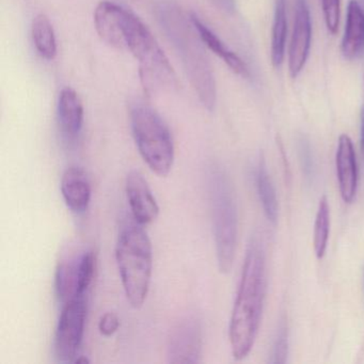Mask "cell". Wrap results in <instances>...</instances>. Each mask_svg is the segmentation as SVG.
I'll list each match as a JSON object with an SVG mask.
<instances>
[{"mask_svg":"<svg viewBox=\"0 0 364 364\" xmlns=\"http://www.w3.org/2000/svg\"><path fill=\"white\" fill-rule=\"evenodd\" d=\"M159 20L182 58L187 75L204 107L213 110L216 105V82L210 60L202 48L201 39L193 23L172 6H161Z\"/></svg>","mask_w":364,"mask_h":364,"instance_id":"7a4b0ae2","label":"cell"},{"mask_svg":"<svg viewBox=\"0 0 364 364\" xmlns=\"http://www.w3.org/2000/svg\"><path fill=\"white\" fill-rule=\"evenodd\" d=\"M312 41V22L306 0H296L293 35L289 50V70L297 78L306 65Z\"/></svg>","mask_w":364,"mask_h":364,"instance_id":"ba28073f","label":"cell"},{"mask_svg":"<svg viewBox=\"0 0 364 364\" xmlns=\"http://www.w3.org/2000/svg\"><path fill=\"white\" fill-rule=\"evenodd\" d=\"M266 294V257L263 242L253 235L242 266V278L230 319L229 340L232 355L242 360L257 340Z\"/></svg>","mask_w":364,"mask_h":364,"instance_id":"6da1fadb","label":"cell"},{"mask_svg":"<svg viewBox=\"0 0 364 364\" xmlns=\"http://www.w3.org/2000/svg\"><path fill=\"white\" fill-rule=\"evenodd\" d=\"M61 193L68 208L82 214L88 210L91 201V185L82 168H68L61 178Z\"/></svg>","mask_w":364,"mask_h":364,"instance_id":"7c38bea8","label":"cell"},{"mask_svg":"<svg viewBox=\"0 0 364 364\" xmlns=\"http://www.w3.org/2000/svg\"><path fill=\"white\" fill-rule=\"evenodd\" d=\"M191 21L193 23V27L197 31L198 35H199L200 39H201L202 43L212 50L215 55L219 57L223 63L237 75L242 76L244 78H248L250 76L249 73L248 67L246 63H244L242 58L233 50H230L223 41L220 38L213 33L199 18L197 14H191Z\"/></svg>","mask_w":364,"mask_h":364,"instance_id":"9a60e30c","label":"cell"},{"mask_svg":"<svg viewBox=\"0 0 364 364\" xmlns=\"http://www.w3.org/2000/svg\"><path fill=\"white\" fill-rule=\"evenodd\" d=\"M287 0H276L270 48V57L274 68H280L284 60L287 35Z\"/></svg>","mask_w":364,"mask_h":364,"instance_id":"e0dca14e","label":"cell"},{"mask_svg":"<svg viewBox=\"0 0 364 364\" xmlns=\"http://www.w3.org/2000/svg\"><path fill=\"white\" fill-rule=\"evenodd\" d=\"M125 191L132 214L138 225H146L156 220L159 206L141 172L133 170L127 174Z\"/></svg>","mask_w":364,"mask_h":364,"instance_id":"9c48e42d","label":"cell"},{"mask_svg":"<svg viewBox=\"0 0 364 364\" xmlns=\"http://www.w3.org/2000/svg\"><path fill=\"white\" fill-rule=\"evenodd\" d=\"M215 3L225 12H233L235 9V0H215Z\"/></svg>","mask_w":364,"mask_h":364,"instance_id":"484cf974","label":"cell"},{"mask_svg":"<svg viewBox=\"0 0 364 364\" xmlns=\"http://www.w3.org/2000/svg\"><path fill=\"white\" fill-rule=\"evenodd\" d=\"M289 355V332L284 323L279 326L277 338L272 349V363L284 364Z\"/></svg>","mask_w":364,"mask_h":364,"instance_id":"603a6c76","label":"cell"},{"mask_svg":"<svg viewBox=\"0 0 364 364\" xmlns=\"http://www.w3.org/2000/svg\"><path fill=\"white\" fill-rule=\"evenodd\" d=\"M31 37L38 54L46 60H54L57 56V41L54 27L46 14H38L31 25Z\"/></svg>","mask_w":364,"mask_h":364,"instance_id":"2e32d148","label":"cell"},{"mask_svg":"<svg viewBox=\"0 0 364 364\" xmlns=\"http://www.w3.org/2000/svg\"><path fill=\"white\" fill-rule=\"evenodd\" d=\"M330 233V208L328 199L323 196L319 200L316 217H315L314 235H313V245L316 257L318 259L325 257L327 251L328 240Z\"/></svg>","mask_w":364,"mask_h":364,"instance_id":"d6986e66","label":"cell"},{"mask_svg":"<svg viewBox=\"0 0 364 364\" xmlns=\"http://www.w3.org/2000/svg\"><path fill=\"white\" fill-rule=\"evenodd\" d=\"M59 127L68 140H75L84 125V104L74 89L61 90L57 106Z\"/></svg>","mask_w":364,"mask_h":364,"instance_id":"4fadbf2b","label":"cell"},{"mask_svg":"<svg viewBox=\"0 0 364 364\" xmlns=\"http://www.w3.org/2000/svg\"><path fill=\"white\" fill-rule=\"evenodd\" d=\"M129 10L112 1H101L95 12L97 35L108 46L125 50V22Z\"/></svg>","mask_w":364,"mask_h":364,"instance_id":"30bf717a","label":"cell"},{"mask_svg":"<svg viewBox=\"0 0 364 364\" xmlns=\"http://www.w3.org/2000/svg\"><path fill=\"white\" fill-rule=\"evenodd\" d=\"M131 125L144 163L155 174L166 178L174 163V142L169 127L156 110L144 104L132 108Z\"/></svg>","mask_w":364,"mask_h":364,"instance_id":"5b68a950","label":"cell"},{"mask_svg":"<svg viewBox=\"0 0 364 364\" xmlns=\"http://www.w3.org/2000/svg\"><path fill=\"white\" fill-rule=\"evenodd\" d=\"M120 326L118 316L114 313L108 312L102 316L99 323V330L104 336H112L116 333Z\"/></svg>","mask_w":364,"mask_h":364,"instance_id":"d4e9b609","label":"cell"},{"mask_svg":"<svg viewBox=\"0 0 364 364\" xmlns=\"http://www.w3.org/2000/svg\"><path fill=\"white\" fill-rule=\"evenodd\" d=\"M208 189L217 264L221 274H228L232 269L235 259L237 208L227 172L217 164H213L208 168Z\"/></svg>","mask_w":364,"mask_h":364,"instance_id":"277c9868","label":"cell"},{"mask_svg":"<svg viewBox=\"0 0 364 364\" xmlns=\"http://www.w3.org/2000/svg\"><path fill=\"white\" fill-rule=\"evenodd\" d=\"M78 263L80 259L61 263L56 272V291L63 301L73 298L77 289Z\"/></svg>","mask_w":364,"mask_h":364,"instance_id":"ffe728a7","label":"cell"},{"mask_svg":"<svg viewBox=\"0 0 364 364\" xmlns=\"http://www.w3.org/2000/svg\"><path fill=\"white\" fill-rule=\"evenodd\" d=\"M255 182H257V195L263 206L264 214L270 223L276 225L278 219V200H277L276 191L263 157L259 159L257 165Z\"/></svg>","mask_w":364,"mask_h":364,"instance_id":"ac0fdd59","label":"cell"},{"mask_svg":"<svg viewBox=\"0 0 364 364\" xmlns=\"http://www.w3.org/2000/svg\"><path fill=\"white\" fill-rule=\"evenodd\" d=\"M87 310V294L74 296L65 302L55 336V351L60 361H73L77 355L84 338Z\"/></svg>","mask_w":364,"mask_h":364,"instance_id":"8992f818","label":"cell"},{"mask_svg":"<svg viewBox=\"0 0 364 364\" xmlns=\"http://www.w3.org/2000/svg\"><path fill=\"white\" fill-rule=\"evenodd\" d=\"M136 1H137V0H136Z\"/></svg>","mask_w":364,"mask_h":364,"instance_id":"83f0119b","label":"cell"},{"mask_svg":"<svg viewBox=\"0 0 364 364\" xmlns=\"http://www.w3.org/2000/svg\"><path fill=\"white\" fill-rule=\"evenodd\" d=\"M326 27L331 35L338 31L341 18V0H321Z\"/></svg>","mask_w":364,"mask_h":364,"instance_id":"7402d4cb","label":"cell"},{"mask_svg":"<svg viewBox=\"0 0 364 364\" xmlns=\"http://www.w3.org/2000/svg\"><path fill=\"white\" fill-rule=\"evenodd\" d=\"M299 156L304 176L306 180H312L315 176V163L312 150L306 140L301 139L299 141Z\"/></svg>","mask_w":364,"mask_h":364,"instance_id":"cb8c5ba5","label":"cell"},{"mask_svg":"<svg viewBox=\"0 0 364 364\" xmlns=\"http://www.w3.org/2000/svg\"><path fill=\"white\" fill-rule=\"evenodd\" d=\"M95 262L97 261L93 251H87L80 257L76 295H84L88 291L95 276Z\"/></svg>","mask_w":364,"mask_h":364,"instance_id":"44dd1931","label":"cell"},{"mask_svg":"<svg viewBox=\"0 0 364 364\" xmlns=\"http://www.w3.org/2000/svg\"><path fill=\"white\" fill-rule=\"evenodd\" d=\"M116 259L127 301L134 309L146 302L152 278L153 250L140 225L123 228L116 246Z\"/></svg>","mask_w":364,"mask_h":364,"instance_id":"3957f363","label":"cell"},{"mask_svg":"<svg viewBox=\"0 0 364 364\" xmlns=\"http://www.w3.org/2000/svg\"><path fill=\"white\" fill-rule=\"evenodd\" d=\"M202 326L196 317L181 321L170 333L167 359L172 364H195L201 362Z\"/></svg>","mask_w":364,"mask_h":364,"instance_id":"52a82bcc","label":"cell"},{"mask_svg":"<svg viewBox=\"0 0 364 364\" xmlns=\"http://www.w3.org/2000/svg\"><path fill=\"white\" fill-rule=\"evenodd\" d=\"M360 144H361V152L364 159V105L362 106L360 112Z\"/></svg>","mask_w":364,"mask_h":364,"instance_id":"4316f807","label":"cell"},{"mask_svg":"<svg viewBox=\"0 0 364 364\" xmlns=\"http://www.w3.org/2000/svg\"><path fill=\"white\" fill-rule=\"evenodd\" d=\"M336 166L341 197L343 201L351 203L357 193L358 165L353 141L346 134L338 137Z\"/></svg>","mask_w":364,"mask_h":364,"instance_id":"8fae6325","label":"cell"},{"mask_svg":"<svg viewBox=\"0 0 364 364\" xmlns=\"http://www.w3.org/2000/svg\"><path fill=\"white\" fill-rule=\"evenodd\" d=\"M341 52L347 60H355L364 52V9L357 0H350L347 7Z\"/></svg>","mask_w":364,"mask_h":364,"instance_id":"5bb4252c","label":"cell"}]
</instances>
